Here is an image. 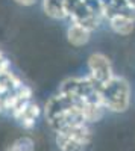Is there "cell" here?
<instances>
[{
    "mask_svg": "<svg viewBox=\"0 0 135 151\" xmlns=\"http://www.w3.org/2000/svg\"><path fill=\"white\" fill-rule=\"evenodd\" d=\"M100 97L105 107L111 112H126L131 104V86L125 77L114 76L100 86Z\"/></svg>",
    "mask_w": 135,
    "mask_h": 151,
    "instance_id": "6da1fadb",
    "label": "cell"
},
{
    "mask_svg": "<svg viewBox=\"0 0 135 151\" xmlns=\"http://www.w3.org/2000/svg\"><path fill=\"white\" fill-rule=\"evenodd\" d=\"M87 67L90 71V76L97 82V83H106L108 80H111L114 77V70H112V64L108 59V56H105L103 53H93L90 55L88 60H87Z\"/></svg>",
    "mask_w": 135,
    "mask_h": 151,
    "instance_id": "7a4b0ae2",
    "label": "cell"
},
{
    "mask_svg": "<svg viewBox=\"0 0 135 151\" xmlns=\"http://www.w3.org/2000/svg\"><path fill=\"white\" fill-rule=\"evenodd\" d=\"M40 115H41V107H40V104L35 103L33 100H30V101H28L18 112H15L12 116L18 121V124L21 125L23 129L30 130V129L35 127L36 119L40 118Z\"/></svg>",
    "mask_w": 135,
    "mask_h": 151,
    "instance_id": "3957f363",
    "label": "cell"
},
{
    "mask_svg": "<svg viewBox=\"0 0 135 151\" xmlns=\"http://www.w3.org/2000/svg\"><path fill=\"white\" fill-rule=\"evenodd\" d=\"M81 110L83 113V118L88 124L97 122L103 118V113L106 110L105 104L102 101H82L81 103Z\"/></svg>",
    "mask_w": 135,
    "mask_h": 151,
    "instance_id": "277c9868",
    "label": "cell"
},
{
    "mask_svg": "<svg viewBox=\"0 0 135 151\" xmlns=\"http://www.w3.org/2000/svg\"><path fill=\"white\" fill-rule=\"evenodd\" d=\"M90 38H91V32L79 26V24L71 23V26L67 29V41L73 47H83L85 44H88Z\"/></svg>",
    "mask_w": 135,
    "mask_h": 151,
    "instance_id": "5b68a950",
    "label": "cell"
},
{
    "mask_svg": "<svg viewBox=\"0 0 135 151\" xmlns=\"http://www.w3.org/2000/svg\"><path fill=\"white\" fill-rule=\"evenodd\" d=\"M109 27L112 29V32H115L117 35H129L134 32L135 27V20L125 17V15H112L111 18H108Z\"/></svg>",
    "mask_w": 135,
    "mask_h": 151,
    "instance_id": "8992f818",
    "label": "cell"
},
{
    "mask_svg": "<svg viewBox=\"0 0 135 151\" xmlns=\"http://www.w3.org/2000/svg\"><path fill=\"white\" fill-rule=\"evenodd\" d=\"M65 2L67 0H43V9L46 12V15L53 20L67 18Z\"/></svg>",
    "mask_w": 135,
    "mask_h": 151,
    "instance_id": "52a82bcc",
    "label": "cell"
},
{
    "mask_svg": "<svg viewBox=\"0 0 135 151\" xmlns=\"http://www.w3.org/2000/svg\"><path fill=\"white\" fill-rule=\"evenodd\" d=\"M55 142L59 148V151H85L87 150V144H83L75 137H71L68 134H64V133H56V137H55Z\"/></svg>",
    "mask_w": 135,
    "mask_h": 151,
    "instance_id": "ba28073f",
    "label": "cell"
},
{
    "mask_svg": "<svg viewBox=\"0 0 135 151\" xmlns=\"http://www.w3.org/2000/svg\"><path fill=\"white\" fill-rule=\"evenodd\" d=\"M21 83L23 82L11 71L0 74V97H6V95L12 94Z\"/></svg>",
    "mask_w": 135,
    "mask_h": 151,
    "instance_id": "9c48e42d",
    "label": "cell"
},
{
    "mask_svg": "<svg viewBox=\"0 0 135 151\" xmlns=\"http://www.w3.org/2000/svg\"><path fill=\"white\" fill-rule=\"evenodd\" d=\"M5 151H35V142L29 136H21L12 142Z\"/></svg>",
    "mask_w": 135,
    "mask_h": 151,
    "instance_id": "30bf717a",
    "label": "cell"
},
{
    "mask_svg": "<svg viewBox=\"0 0 135 151\" xmlns=\"http://www.w3.org/2000/svg\"><path fill=\"white\" fill-rule=\"evenodd\" d=\"M9 67H11L9 60H8V59L5 58L3 52H2V50H0V74H3V73L9 71Z\"/></svg>",
    "mask_w": 135,
    "mask_h": 151,
    "instance_id": "8fae6325",
    "label": "cell"
},
{
    "mask_svg": "<svg viewBox=\"0 0 135 151\" xmlns=\"http://www.w3.org/2000/svg\"><path fill=\"white\" fill-rule=\"evenodd\" d=\"M17 5H21V6H33L38 0H14Z\"/></svg>",
    "mask_w": 135,
    "mask_h": 151,
    "instance_id": "7c38bea8",
    "label": "cell"
},
{
    "mask_svg": "<svg viewBox=\"0 0 135 151\" xmlns=\"http://www.w3.org/2000/svg\"><path fill=\"white\" fill-rule=\"evenodd\" d=\"M5 112V101H3V97H0V113Z\"/></svg>",
    "mask_w": 135,
    "mask_h": 151,
    "instance_id": "4fadbf2b",
    "label": "cell"
},
{
    "mask_svg": "<svg viewBox=\"0 0 135 151\" xmlns=\"http://www.w3.org/2000/svg\"><path fill=\"white\" fill-rule=\"evenodd\" d=\"M126 3H128L132 9H135V0H126Z\"/></svg>",
    "mask_w": 135,
    "mask_h": 151,
    "instance_id": "5bb4252c",
    "label": "cell"
}]
</instances>
